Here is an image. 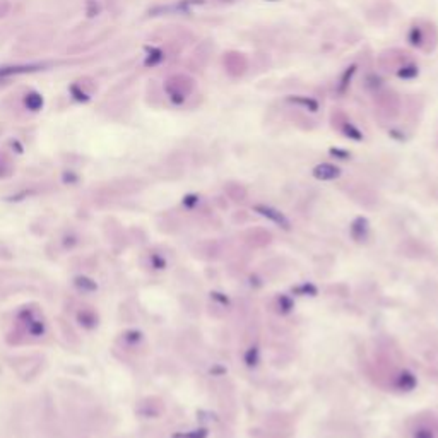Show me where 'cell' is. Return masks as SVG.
Here are the masks:
<instances>
[{
    "label": "cell",
    "instance_id": "6da1fadb",
    "mask_svg": "<svg viewBox=\"0 0 438 438\" xmlns=\"http://www.w3.org/2000/svg\"><path fill=\"white\" fill-rule=\"evenodd\" d=\"M313 177L320 180V182H331V180H336L341 177V168L332 163H320L313 168Z\"/></svg>",
    "mask_w": 438,
    "mask_h": 438
},
{
    "label": "cell",
    "instance_id": "7a4b0ae2",
    "mask_svg": "<svg viewBox=\"0 0 438 438\" xmlns=\"http://www.w3.org/2000/svg\"><path fill=\"white\" fill-rule=\"evenodd\" d=\"M255 212H259L260 216H264V218L270 219V221H272V223L279 224V226H281V228H284V229H290V221L286 219V216H284L281 211L274 209V207H270V206L259 204V206H255Z\"/></svg>",
    "mask_w": 438,
    "mask_h": 438
},
{
    "label": "cell",
    "instance_id": "3957f363",
    "mask_svg": "<svg viewBox=\"0 0 438 438\" xmlns=\"http://www.w3.org/2000/svg\"><path fill=\"white\" fill-rule=\"evenodd\" d=\"M286 101L296 106H303L305 110L311 111V113H317L320 110V103L315 98H310V96H301V94H296L295 96V94H291V96H286Z\"/></svg>",
    "mask_w": 438,
    "mask_h": 438
},
{
    "label": "cell",
    "instance_id": "277c9868",
    "mask_svg": "<svg viewBox=\"0 0 438 438\" xmlns=\"http://www.w3.org/2000/svg\"><path fill=\"white\" fill-rule=\"evenodd\" d=\"M368 231H370V223H368L367 218H363V216L356 218L353 221V224H351V236H353L356 242L367 240Z\"/></svg>",
    "mask_w": 438,
    "mask_h": 438
},
{
    "label": "cell",
    "instance_id": "5b68a950",
    "mask_svg": "<svg viewBox=\"0 0 438 438\" xmlns=\"http://www.w3.org/2000/svg\"><path fill=\"white\" fill-rule=\"evenodd\" d=\"M356 70H358V67H356L354 64H351L349 67H346L344 72L341 74V79L339 83H337V94H344L347 89H349L351 86V81H353V75L356 74Z\"/></svg>",
    "mask_w": 438,
    "mask_h": 438
},
{
    "label": "cell",
    "instance_id": "8992f818",
    "mask_svg": "<svg viewBox=\"0 0 438 438\" xmlns=\"http://www.w3.org/2000/svg\"><path fill=\"white\" fill-rule=\"evenodd\" d=\"M416 383H418V380H416V377H414L413 373H411V372H403L399 377H397L395 385L399 387L401 390L409 392V390H413L414 387H416Z\"/></svg>",
    "mask_w": 438,
    "mask_h": 438
},
{
    "label": "cell",
    "instance_id": "52a82bcc",
    "mask_svg": "<svg viewBox=\"0 0 438 438\" xmlns=\"http://www.w3.org/2000/svg\"><path fill=\"white\" fill-rule=\"evenodd\" d=\"M77 320H79V324L86 329H93L94 325L98 324V317L93 310H81L77 313Z\"/></svg>",
    "mask_w": 438,
    "mask_h": 438
},
{
    "label": "cell",
    "instance_id": "ba28073f",
    "mask_svg": "<svg viewBox=\"0 0 438 438\" xmlns=\"http://www.w3.org/2000/svg\"><path fill=\"white\" fill-rule=\"evenodd\" d=\"M341 132L344 134L347 139H351V141H356V142L363 141V134H361V130L358 127H354L351 122H344V124L341 125Z\"/></svg>",
    "mask_w": 438,
    "mask_h": 438
},
{
    "label": "cell",
    "instance_id": "9c48e42d",
    "mask_svg": "<svg viewBox=\"0 0 438 438\" xmlns=\"http://www.w3.org/2000/svg\"><path fill=\"white\" fill-rule=\"evenodd\" d=\"M395 74H397V77H399V79L409 81V79L418 77V74H419V67H418V65H414V64H406V65L401 67V69H397Z\"/></svg>",
    "mask_w": 438,
    "mask_h": 438
},
{
    "label": "cell",
    "instance_id": "30bf717a",
    "mask_svg": "<svg viewBox=\"0 0 438 438\" xmlns=\"http://www.w3.org/2000/svg\"><path fill=\"white\" fill-rule=\"evenodd\" d=\"M408 42H409L411 47H414V48H421L423 47L424 34H423V29L419 28V26H413V28L409 29Z\"/></svg>",
    "mask_w": 438,
    "mask_h": 438
},
{
    "label": "cell",
    "instance_id": "8fae6325",
    "mask_svg": "<svg viewBox=\"0 0 438 438\" xmlns=\"http://www.w3.org/2000/svg\"><path fill=\"white\" fill-rule=\"evenodd\" d=\"M74 284H75V288H79V290H83V291H88V293L98 290L96 281H93L91 277H86V276H77L74 279Z\"/></svg>",
    "mask_w": 438,
    "mask_h": 438
},
{
    "label": "cell",
    "instance_id": "7c38bea8",
    "mask_svg": "<svg viewBox=\"0 0 438 438\" xmlns=\"http://www.w3.org/2000/svg\"><path fill=\"white\" fill-rule=\"evenodd\" d=\"M39 65H22V67H4L0 69V77L4 75H12V74H24V72H33L38 70Z\"/></svg>",
    "mask_w": 438,
    "mask_h": 438
},
{
    "label": "cell",
    "instance_id": "4fadbf2b",
    "mask_svg": "<svg viewBox=\"0 0 438 438\" xmlns=\"http://www.w3.org/2000/svg\"><path fill=\"white\" fill-rule=\"evenodd\" d=\"M293 291L298 293V295H310V296L317 295V288H315L313 284H308V283H305V284H301V286L295 288Z\"/></svg>",
    "mask_w": 438,
    "mask_h": 438
},
{
    "label": "cell",
    "instance_id": "5bb4252c",
    "mask_svg": "<svg viewBox=\"0 0 438 438\" xmlns=\"http://www.w3.org/2000/svg\"><path fill=\"white\" fill-rule=\"evenodd\" d=\"M257 361H259V349H257V347H250L245 354V363L248 367H255Z\"/></svg>",
    "mask_w": 438,
    "mask_h": 438
},
{
    "label": "cell",
    "instance_id": "9a60e30c",
    "mask_svg": "<svg viewBox=\"0 0 438 438\" xmlns=\"http://www.w3.org/2000/svg\"><path fill=\"white\" fill-rule=\"evenodd\" d=\"M26 105H28L31 110H38V108L43 105V99L42 96H38V94H29V96L26 98Z\"/></svg>",
    "mask_w": 438,
    "mask_h": 438
},
{
    "label": "cell",
    "instance_id": "2e32d148",
    "mask_svg": "<svg viewBox=\"0 0 438 438\" xmlns=\"http://www.w3.org/2000/svg\"><path fill=\"white\" fill-rule=\"evenodd\" d=\"M329 154L337 157V160H349L351 157V152L346 151V149H341V147H331L329 149Z\"/></svg>",
    "mask_w": 438,
    "mask_h": 438
},
{
    "label": "cell",
    "instance_id": "e0dca14e",
    "mask_svg": "<svg viewBox=\"0 0 438 438\" xmlns=\"http://www.w3.org/2000/svg\"><path fill=\"white\" fill-rule=\"evenodd\" d=\"M43 331H45L43 322H39V320H31L29 322V332L33 334V336H42Z\"/></svg>",
    "mask_w": 438,
    "mask_h": 438
},
{
    "label": "cell",
    "instance_id": "ac0fdd59",
    "mask_svg": "<svg viewBox=\"0 0 438 438\" xmlns=\"http://www.w3.org/2000/svg\"><path fill=\"white\" fill-rule=\"evenodd\" d=\"M161 60H163V52H161V50H152L151 55H149L147 60H146V65H156V64H160Z\"/></svg>",
    "mask_w": 438,
    "mask_h": 438
},
{
    "label": "cell",
    "instance_id": "d6986e66",
    "mask_svg": "<svg viewBox=\"0 0 438 438\" xmlns=\"http://www.w3.org/2000/svg\"><path fill=\"white\" fill-rule=\"evenodd\" d=\"M207 436V431L204 428L201 430H193L190 433H185V435H175V438H206Z\"/></svg>",
    "mask_w": 438,
    "mask_h": 438
},
{
    "label": "cell",
    "instance_id": "ffe728a7",
    "mask_svg": "<svg viewBox=\"0 0 438 438\" xmlns=\"http://www.w3.org/2000/svg\"><path fill=\"white\" fill-rule=\"evenodd\" d=\"M413 438H435V433L430 428H419V430L414 431Z\"/></svg>",
    "mask_w": 438,
    "mask_h": 438
},
{
    "label": "cell",
    "instance_id": "44dd1931",
    "mask_svg": "<svg viewBox=\"0 0 438 438\" xmlns=\"http://www.w3.org/2000/svg\"><path fill=\"white\" fill-rule=\"evenodd\" d=\"M279 306L283 308L281 310L283 313H288V311H291L293 308V301L288 296H279Z\"/></svg>",
    "mask_w": 438,
    "mask_h": 438
},
{
    "label": "cell",
    "instance_id": "7402d4cb",
    "mask_svg": "<svg viewBox=\"0 0 438 438\" xmlns=\"http://www.w3.org/2000/svg\"><path fill=\"white\" fill-rule=\"evenodd\" d=\"M198 202V197L195 193H190V195H185L183 197V206L185 207H193Z\"/></svg>",
    "mask_w": 438,
    "mask_h": 438
},
{
    "label": "cell",
    "instance_id": "603a6c76",
    "mask_svg": "<svg viewBox=\"0 0 438 438\" xmlns=\"http://www.w3.org/2000/svg\"><path fill=\"white\" fill-rule=\"evenodd\" d=\"M152 260H154V265H156V269H163L166 265V262L161 259V257H157V255H152Z\"/></svg>",
    "mask_w": 438,
    "mask_h": 438
},
{
    "label": "cell",
    "instance_id": "cb8c5ba5",
    "mask_svg": "<svg viewBox=\"0 0 438 438\" xmlns=\"http://www.w3.org/2000/svg\"><path fill=\"white\" fill-rule=\"evenodd\" d=\"M211 295H212V298H216V300H219L221 303H224V305L228 303V298H226V296H221V293H211Z\"/></svg>",
    "mask_w": 438,
    "mask_h": 438
},
{
    "label": "cell",
    "instance_id": "d4e9b609",
    "mask_svg": "<svg viewBox=\"0 0 438 438\" xmlns=\"http://www.w3.org/2000/svg\"><path fill=\"white\" fill-rule=\"evenodd\" d=\"M389 134H390V135H392V137H394V139H397V141H404V139H406L403 134H401V132H397V130H394V129H392Z\"/></svg>",
    "mask_w": 438,
    "mask_h": 438
},
{
    "label": "cell",
    "instance_id": "484cf974",
    "mask_svg": "<svg viewBox=\"0 0 438 438\" xmlns=\"http://www.w3.org/2000/svg\"><path fill=\"white\" fill-rule=\"evenodd\" d=\"M265 2H277V0H265Z\"/></svg>",
    "mask_w": 438,
    "mask_h": 438
}]
</instances>
